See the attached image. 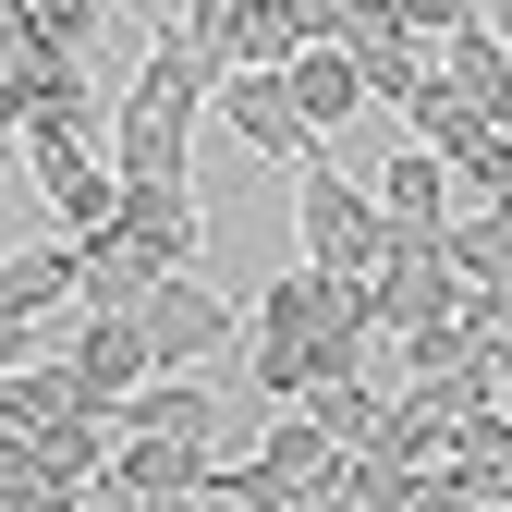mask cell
Instances as JSON below:
<instances>
[{
	"label": "cell",
	"mask_w": 512,
	"mask_h": 512,
	"mask_svg": "<svg viewBox=\"0 0 512 512\" xmlns=\"http://www.w3.org/2000/svg\"><path fill=\"white\" fill-rule=\"evenodd\" d=\"M378 256H391V220H378V196L317 147L305 171H293V269H317V281H366Z\"/></svg>",
	"instance_id": "obj_1"
},
{
	"label": "cell",
	"mask_w": 512,
	"mask_h": 512,
	"mask_svg": "<svg viewBox=\"0 0 512 512\" xmlns=\"http://www.w3.org/2000/svg\"><path fill=\"white\" fill-rule=\"evenodd\" d=\"M330 476H342V439L317 427V415H281L256 452H220L208 464V500L220 512H281V500H317Z\"/></svg>",
	"instance_id": "obj_2"
},
{
	"label": "cell",
	"mask_w": 512,
	"mask_h": 512,
	"mask_svg": "<svg viewBox=\"0 0 512 512\" xmlns=\"http://www.w3.org/2000/svg\"><path fill=\"white\" fill-rule=\"evenodd\" d=\"M366 281H378V342H415V330H452L464 317V281L439 256V232H391V256Z\"/></svg>",
	"instance_id": "obj_3"
},
{
	"label": "cell",
	"mask_w": 512,
	"mask_h": 512,
	"mask_svg": "<svg viewBox=\"0 0 512 512\" xmlns=\"http://www.w3.org/2000/svg\"><path fill=\"white\" fill-rule=\"evenodd\" d=\"M135 317H147V354H159L171 378H208V366H220V354L244 342V317H232V305H220V293H208L196 269H171V281H159V293H147Z\"/></svg>",
	"instance_id": "obj_4"
},
{
	"label": "cell",
	"mask_w": 512,
	"mask_h": 512,
	"mask_svg": "<svg viewBox=\"0 0 512 512\" xmlns=\"http://www.w3.org/2000/svg\"><path fill=\"white\" fill-rule=\"evenodd\" d=\"M61 366H74V403L110 415L122 391H147V378H159L147 317H98V305H74V317H61Z\"/></svg>",
	"instance_id": "obj_5"
},
{
	"label": "cell",
	"mask_w": 512,
	"mask_h": 512,
	"mask_svg": "<svg viewBox=\"0 0 512 512\" xmlns=\"http://www.w3.org/2000/svg\"><path fill=\"white\" fill-rule=\"evenodd\" d=\"M196 98H159V86H122L110 110V171L122 183H196Z\"/></svg>",
	"instance_id": "obj_6"
},
{
	"label": "cell",
	"mask_w": 512,
	"mask_h": 512,
	"mask_svg": "<svg viewBox=\"0 0 512 512\" xmlns=\"http://www.w3.org/2000/svg\"><path fill=\"white\" fill-rule=\"evenodd\" d=\"M25 183L49 196L61 244H86V232L122 220V171H110V147H61V135H37V147H25Z\"/></svg>",
	"instance_id": "obj_7"
},
{
	"label": "cell",
	"mask_w": 512,
	"mask_h": 512,
	"mask_svg": "<svg viewBox=\"0 0 512 512\" xmlns=\"http://www.w3.org/2000/svg\"><path fill=\"white\" fill-rule=\"evenodd\" d=\"M208 110H220V122H232V135L269 159V171H305V159H317V135H305V110H293V86H281V74H220V98H208Z\"/></svg>",
	"instance_id": "obj_8"
},
{
	"label": "cell",
	"mask_w": 512,
	"mask_h": 512,
	"mask_svg": "<svg viewBox=\"0 0 512 512\" xmlns=\"http://www.w3.org/2000/svg\"><path fill=\"white\" fill-rule=\"evenodd\" d=\"M110 439H196V452H220V391L159 366L147 391H122V403H110Z\"/></svg>",
	"instance_id": "obj_9"
},
{
	"label": "cell",
	"mask_w": 512,
	"mask_h": 512,
	"mask_svg": "<svg viewBox=\"0 0 512 512\" xmlns=\"http://www.w3.org/2000/svg\"><path fill=\"white\" fill-rule=\"evenodd\" d=\"M427 86L452 98V110H476V122H512V49L488 37V13H476L464 37H439V49H427Z\"/></svg>",
	"instance_id": "obj_10"
},
{
	"label": "cell",
	"mask_w": 512,
	"mask_h": 512,
	"mask_svg": "<svg viewBox=\"0 0 512 512\" xmlns=\"http://www.w3.org/2000/svg\"><path fill=\"white\" fill-rule=\"evenodd\" d=\"M159 281H171V269H159L135 232H86V244H74V305H98V317H135Z\"/></svg>",
	"instance_id": "obj_11"
},
{
	"label": "cell",
	"mask_w": 512,
	"mask_h": 512,
	"mask_svg": "<svg viewBox=\"0 0 512 512\" xmlns=\"http://www.w3.org/2000/svg\"><path fill=\"white\" fill-rule=\"evenodd\" d=\"M366 196H378V220H391V232H452V159L391 147V159L366 171Z\"/></svg>",
	"instance_id": "obj_12"
},
{
	"label": "cell",
	"mask_w": 512,
	"mask_h": 512,
	"mask_svg": "<svg viewBox=\"0 0 512 512\" xmlns=\"http://www.w3.org/2000/svg\"><path fill=\"white\" fill-rule=\"evenodd\" d=\"M110 232H135L159 269H183V256L208 244V196H196V183H122V220Z\"/></svg>",
	"instance_id": "obj_13"
},
{
	"label": "cell",
	"mask_w": 512,
	"mask_h": 512,
	"mask_svg": "<svg viewBox=\"0 0 512 512\" xmlns=\"http://www.w3.org/2000/svg\"><path fill=\"white\" fill-rule=\"evenodd\" d=\"M281 86H293V110H305V135H317V147L354 135V110H366V74H354L342 49H293V61H281Z\"/></svg>",
	"instance_id": "obj_14"
},
{
	"label": "cell",
	"mask_w": 512,
	"mask_h": 512,
	"mask_svg": "<svg viewBox=\"0 0 512 512\" xmlns=\"http://www.w3.org/2000/svg\"><path fill=\"white\" fill-rule=\"evenodd\" d=\"M439 256H452V281H464V293H500V305H512V220H500V208H452Z\"/></svg>",
	"instance_id": "obj_15"
},
{
	"label": "cell",
	"mask_w": 512,
	"mask_h": 512,
	"mask_svg": "<svg viewBox=\"0 0 512 512\" xmlns=\"http://www.w3.org/2000/svg\"><path fill=\"white\" fill-rule=\"evenodd\" d=\"M208 464L220 452H196V439H122V452H110V488L122 500H159V488H196L208 500Z\"/></svg>",
	"instance_id": "obj_16"
},
{
	"label": "cell",
	"mask_w": 512,
	"mask_h": 512,
	"mask_svg": "<svg viewBox=\"0 0 512 512\" xmlns=\"http://www.w3.org/2000/svg\"><path fill=\"white\" fill-rule=\"evenodd\" d=\"M135 86H159V98H220V49L196 37V25H147V61H135Z\"/></svg>",
	"instance_id": "obj_17"
},
{
	"label": "cell",
	"mask_w": 512,
	"mask_h": 512,
	"mask_svg": "<svg viewBox=\"0 0 512 512\" xmlns=\"http://www.w3.org/2000/svg\"><path fill=\"white\" fill-rule=\"evenodd\" d=\"M110 452H122V439H110V415H61V427H37V439H25V464H37L49 488H86V476H110Z\"/></svg>",
	"instance_id": "obj_18"
},
{
	"label": "cell",
	"mask_w": 512,
	"mask_h": 512,
	"mask_svg": "<svg viewBox=\"0 0 512 512\" xmlns=\"http://www.w3.org/2000/svg\"><path fill=\"white\" fill-rule=\"evenodd\" d=\"M0 305L61 317V305H74V244H0Z\"/></svg>",
	"instance_id": "obj_19"
},
{
	"label": "cell",
	"mask_w": 512,
	"mask_h": 512,
	"mask_svg": "<svg viewBox=\"0 0 512 512\" xmlns=\"http://www.w3.org/2000/svg\"><path fill=\"white\" fill-rule=\"evenodd\" d=\"M293 415H317V427L342 439V452H366V439H378V415H391V391H366V366H354V378H317Z\"/></svg>",
	"instance_id": "obj_20"
},
{
	"label": "cell",
	"mask_w": 512,
	"mask_h": 512,
	"mask_svg": "<svg viewBox=\"0 0 512 512\" xmlns=\"http://www.w3.org/2000/svg\"><path fill=\"white\" fill-rule=\"evenodd\" d=\"M305 49V25H293V0H244V25H232V74H281V61Z\"/></svg>",
	"instance_id": "obj_21"
},
{
	"label": "cell",
	"mask_w": 512,
	"mask_h": 512,
	"mask_svg": "<svg viewBox=\"0 0 512 512\" xmlns=\"http://www.w3.org/2000/svg\"><path fill=\"white\" fill-rule=\"evenodd\" d=\"M427 464H391V452H342V476H330V500L342 512H403V488H415Z\"/></svg>",
	"instance_id": "obj_22"
},
{
	"label": "cell",
	"mask_w": 512,
	"mask_h": 512,
	"mask_svg": "<svg viewBox=\"0 0 512 512\" xmlns=\"http://www.w3.org/2000/svg\"><path fill=\"white\" fill-rule=\"evenodd\" d=\"M452 183H464L476 208L500 196V183H512V122H464V135H452Z\"/></svg>",
	"instance_id": "obj_23"
},
{
	"label": "cell",
	"mask_w": 512,
	"mask_h": 512,
	"mask_svg": "<svg viewBox=\"0 0 512 512\" xmlns=\"http://www.w3.org/2000/svg\"><path fill=\"white\" fill-rule=\"evenodd\" d=\"M305 330H317V269H281L256 293V342H305Z\"/></svg>",
	"instance_id": "obj_24"
},
{
	"label": "cell",
	"mask_w": 512,
	"mask_h": 512,
	"mask_svg": "<svg viewBox=\"0 0 512 512\" xmlns=\"http://www.w3.org/2000/svg\"><path fill=\"white\" fill-rule=\"evenodd\" d=\"M25 25H37L61 61H86V49H98V25H110V0H25Z\"/></svg>",
	"instance_id": "obj_25"
},
{
	"label": "cell",
	"mask_w": 512,
	"mask_h": 512,
	"mask_svg": "<svg viewBox=\"0 0 512 512\" xmlns=\"http://www.w3.org/2000/svg\"><path fill=\"white\" fill-rule=\"evenodd\" d=\"M37 354H61V330H49V317H25V305H0V378H25Z\"/></svg>",
	"instance_id": "obj_26"
},
{
	"label": "cell",
	"mask_w": 512,
	"mask_h": 512,
	"mask_svg": "<svg viewBox=\"0 0 512 512\" xmlns=\"http://www.w3.org/2000/svg\"><path fill=\"white\" fill-rule=\"evenodd\" d=\"M403 512H488V488H476V476H452V464H427V476L403 488Z\"/></svg>",
	"instance_id": "obj_27"
},
{
	"label": "cell",
	"mask_w": 512,
	"mask_h": 512,
	"mask_svg": "<svg viewBox=\"0 0 512 512\" xmlns=\"http://www.w3.org/2000/svg\"><path fill=\"white\" fill-rule=\"evenodd\" d=\"M391 13H403L427 49H439V37H464V25H476V0H391Z\"/></svg>",
	"instance_id": "obj_28"
},
{
	"label": "cell",
	"mask_w": 512,
	"mask_h": 512,
	"mask_svg": "<svg viewBox=\"0 0 512 512\" xmlns=\"http://www.w3.org/2000/svg\"><path fill=\"white\" fill-rule=\"evenodd\" d=\"M74 512H135V500H122L110 476H86V488H74Z\"/></svg>",
	"instance_id": "obj_29"
},
{
	"label": "cell",
	"mask_w": 512,
	"mask_h": 512,
	"mask_svg": "<svg viewBox=\"0 0 512 512\" xmlns=\"http://www.w3.org/2000/svg\"><path fill=\"white\" fill-rule=\"evenodd\" d=\"M135 512H208V500H196V488H159V500H135Z\"/></svg>",
	"instance_id": "obj_30"
},
{
	"label": "cell",
	"mask_w": 512,
	"mask_h": 512,
	"mask_svg": "<svg viewBox=\"0 0 512 512\" xmlns=\"http://www.w3.org/2000/svg\"><path fill=\"white\" fill-rule=\"evenodd\" d=\"M488 37H500V49H512V0H488Z\"/></svg>",
	"instance_id": "obj_31"
},
{
	"label": "cell",
	"mask_w": 512,
	"mask_h": 512,
	"mask_svg": "<svg viewBox=\"0 0 512 512\" xmlns=\"http://www.w3.org/2000/svg\"><path fill=\"white\" fill-rule=\"evenodd\" d=\"M281 512H342V500H330V488H317V500H281Z\"/></svg>",
	"instance_id": "obj_32"
},
{
	"label": "cell",
	"mask_w": 512,
	"mask_h": 512,
	"mask_svg": "<svg viewBox=\"0 0 512 512\" xmlns=\"http://www.w3.org/2000/svg\"><path fill=\"white\" fill-rule=\"evenodd\" d=\"M488 208H500V220H512V183H500V196H488Z\"/></svg>",
	"instance_id": "obj_33"
},
{
	"label": "cell",
	"mask_w": 512,
	"mask_h": 512,
	"mask_svg": "<svg viewBox=\"0 0 512 512\" xmlns=\"http://www.w3.org/2000/svg\"><path fill=\"white\" fill-rule=\"evenodd\" d=\"M500 415H512V391H500Z\"/></svg>",
	"instance_id": "obj_34"
}]
</instances>
